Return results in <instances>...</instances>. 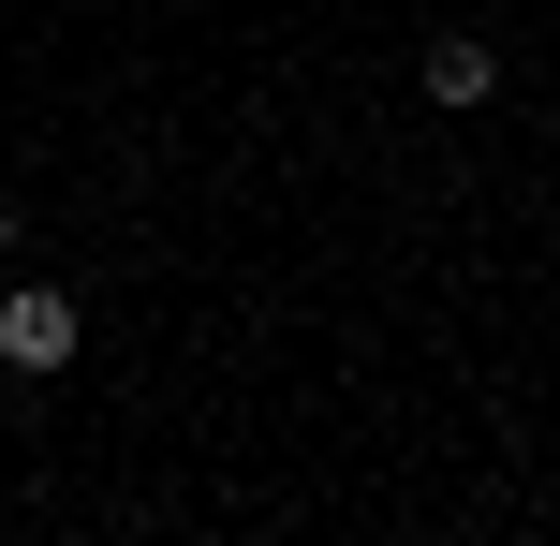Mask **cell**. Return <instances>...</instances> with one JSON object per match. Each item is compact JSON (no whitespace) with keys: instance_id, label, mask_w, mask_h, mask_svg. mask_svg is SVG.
I'll use <instances>...</instances> for the list:
<instances>
[{"instance_id":"cell-2","label":"cell","mask_w":560,"mask_h":546,"mask_svg":"<svg viewBox=\"0 0 560 546\" xmlns=\"http://www.w3.org/2000/svg\"><path fill=\"white\" fill-rule=\"evenodd\" d=\"M428 104H443V118L502 104V45H487V30H443V45H428Z\"/></svg>"},{"instance_id":"cell-1","label":"cell","mask_w":560,"mask_h":546,"mask_svg":"<svg viewBox=\"0 0 560 546\" xmlns=\"http://www.w3.org/2000/svg\"><path fill=\"white\" fill-rule=\"evenodd\" d=\"M74 340H89V311H74L59 281H15V295H0V370L45 384V370H74Z\"/></svg>"},{"instance_id":"cell-3","label":"cell","mask_w":560,"mask_h":546,"mask_svg":"<svg viewBox=\"0 0 560 546\" xmlns=\"http://www.w3.org/2000/svg\"><path fill=\"white\" fill-rule=\"evenodd\" d=\"M0 266H15V207H0Z\"/></svg>"}]
</instances>
